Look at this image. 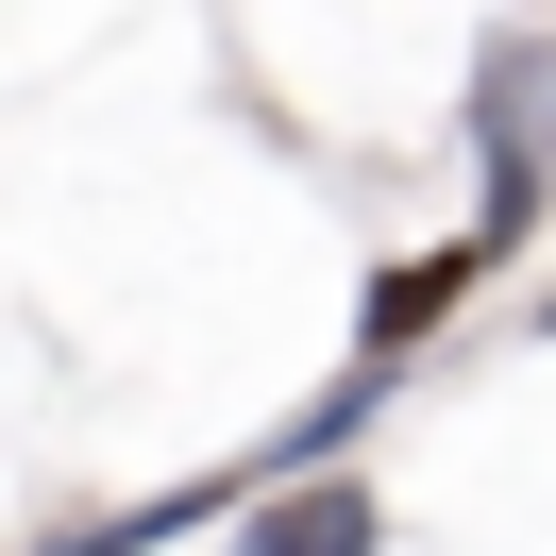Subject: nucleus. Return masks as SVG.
Listing matches in <instances>:
<instances>
[{"instance_id": "1", "label": "nucleus", "mask_w": 556, "mask_h": 556, "mask_svg": "<svg viewBox=\"0 0 556 556\" xmlns=\"http://www.w3.org/2000/svg\"><path fill=\"white\" fill-rule=\"evenodd\" d=\"M472 152H489V237H540V186H556V35H489L472 51Z\"/></svg>"}, {"instance_id": "2", "label": "nucleus", "mask_w": 556, "mask_h": 556, "mask_svg": "<svg viewBox=\"0 0 556 556\" xmlns=\"http://www.w3.org/2000/svg\"><path fill=\"white\" fill-rule=\"evenodd\" d=\"M237 556H371V489H354V472L287 489V472H270V506H253V540H237Z\"/></svg>"}, {"instance_id": "3", "label": "nucleus", "mask_w": 556, "mask_h": 556, "mask_svg": "<svg viewBox=\"0 0 556 556\" xmlns=\"http://www.w3.org/2000/svg\"><path fill=\"white\" fill-rule=\"evenodd\" d=\"M506 253H522V237H489V219H472L455 253H421V270H388V287H371V338H421V320H439V304H472V287L506 270Z\"/></svg>"}, {"instance_id": "4", "label": "nucleus", "mask_w": 556, "mask_h": 556, "mask_svg": "<svg viewBox=\"0 0 556 556\" xmlns=\"http://www.w3.org/2000/svg\"><path fill=\"white\" fill-rule=\"evenodd\" d=\"M540 320H556V304H540Z\"/></svg>"}]
</instances>
